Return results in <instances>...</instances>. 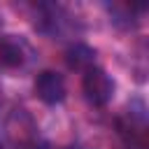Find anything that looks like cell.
<instances>
[{"label":"cell","mask_w":149,"mask_h":149,"mask_svg":"<svg viewBox=\"0 0 149 149\" xmlns=\"http://www.w3.org/2000/svg\"><path fill=\"white\" fill-rule=\"evenodd\" d=\"M81 91H84V95L91 105L105 107L114 95V79L102 68L93 65L81 74Z\"/></svg>","instance_id":"6da1fadb"},{"label":"cell","mask_w":149,"mask_h":149,"mask_svg":"<svg viewBox=\"0 0 149 149\" xmlns=\"http://www.w3.org/2000/svg\"><path fill=\"white\" fill-rule=\"evenodd\" d=\"M33 88H35V95L47 105H56L65 98V79L54 70H42L35 77Z\"/></svg>","instance_id":"7a4b0ae2"},{"label":"cell","mask_w":149,"mask_h":149,"mask_svg":"<svg viewBox=\"0 0 149 149\" xmlns=\"http://www.w3.org/2000/svg\"><path fill=\"white\" fill-rule=\"evenodd\" d=\"M35 123L33 119L23 112V109H16L12 114V121H9V135H12V142L21 149H37V142H35Z\"/></svg>","instance_id":"3957f363"},{"label":"cell","mask_w":149,"mask_h":149,"mask_svg":"<svg viewBox=\"0 0 149 149\" xmlns=\"http://www.w3.org/2000/svg\"><path fill=\"white\" fill-rule=\"evenodd\" d=\"M26 63V44L14 35L0 37V68L16 70Z\"/></svg>","instance_id":"277c9868"},{"label":"cell","mask_w":149,"mask_h":149,"mask_svg":"<svg viewBox=\"0 0 149 149\" xmlns=\"http://www.w3.org/2000/svg\"><path fill=\"white\" fill-rule=\"evenodd\" d=\"M93 61H95V51L88 44H84V42H74L65 51V63H68L70 70L86 72L88 68H93Z\"/></svg>","instance_id":"5b68a950"},{"label":"cell","mask_w":149,"mask_h":149,"mask_svg":"<svg viewBox=\"0 0 149 149\" xmlns=\"http://www.w3.org/2000/svg\"><path fill=\"white\" fill-rule=\"evenodd\" d=\"M109 12L114 14L112 21H114L116 26L130 28L133 23H137V21L133 19V14H142V12H144V5H114Z\"/></svg>","instance_id":"8992f818"},{"label":"cell","mask_w":149,"mask_h":149,"mask_svg":"<svg viewBox=\"0 0 149 149\" xmlns=\"http://www.w3.org/2000/svg\"><path fill=\"white\" fill-rule=\"evenodd\" d=\"M0 149H5V147H2V142H0Z\"/></svg>","instance_id":"52a82bcc"}]
</instances>
